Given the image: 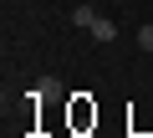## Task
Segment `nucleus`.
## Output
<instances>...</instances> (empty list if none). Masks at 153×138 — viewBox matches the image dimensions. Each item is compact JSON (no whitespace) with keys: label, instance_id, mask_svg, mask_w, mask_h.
<instances>
[{"label":"nucleus","instance_id":"nucleus-1","mask_svg":"<svg viewBox=\"0 0 153 138\" xmlns=\"http://www.w3.org/2000/svg\"><path fill=\"white\" fill-rule=\"evenodd\" d=\"M87 31H92V41H117V26H112L107 16H92V26H87Z\"/></svg>","mask_w":153,"mask_h":138},{"label":"nucleus","instance_id":"nucleus-2","mask_svg":"<svg viewBox=\"0 0 153 138\" xmlns=\"http://www.w3.org/2000/svg\"><path fill=\"white\" fill-rule=\"evenodd\" d=\"M36 97H66V87H61L56 77H41V82H36Z\"/></svg>","mask_w":153,"mask_h":138},{"label":"nucleus","instance_id":"nucleus-3","mask_svg":"<svg viewBox=\"0 0 153 138\" xmlns=\"http://www.w3.org/2000/svg\"><path fill=\"white\" fill-rule=\"evenodd\" d=\"M92 16H97L92 5H76V10H71V26H82V31H87V26H92Z\"/></svg>","mask_w":153,"mask_h":138},{"label":"nucleus","instance_id":"nucleus-4","mask_svg":"<svg viewBox=\"0 0 153 138\" xmlns=\"http://www.w3.org/2000/svg\"><path fill=\"white\" fill-rule=\"evenodd\" d=\"M138 46H143V51H153V26H143V31H138Z\"/></svg>","mask_w":153,"mask_h":138}]
</instances>
